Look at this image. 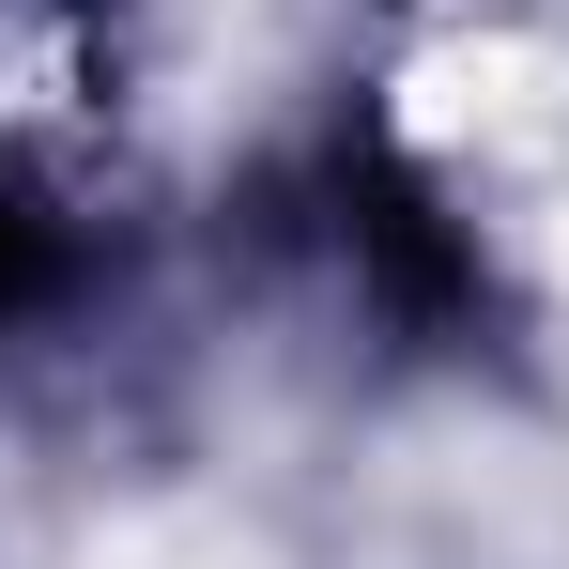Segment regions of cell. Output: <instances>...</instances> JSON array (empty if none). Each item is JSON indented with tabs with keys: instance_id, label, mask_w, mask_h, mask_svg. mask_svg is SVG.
Instances as JSON below:
<instances>
[{
	"instance_id": "7a4b0ae2",
	"label": "cell",
	"mask_w": 569,
	"mask_h": 569,
	"mask_svg": "<svg viewBox=\"0 0 569 569\" xmlns=\"http://www.w3.org/2000/svg\"><path fill=\"white\" fill-rule=\"evenodd\" d=\"M47 278H62V247H47V216H31V200L0 186V323H16V308H31Z\"/></svg>"
},
{
	"instance_id": "6da1fadb",
	"label": "cell",
	"mask_w": 569,
	"mask_h": 569,
	"mask_svg": "<svg viewBox=\"0 0 569 569\" xmlns=\"http://www.w3.org/2000/svg\"><path fill=\"white\" fill-rule=\"evenodd\" d=\"M323 231H339V262H355V292H370L385 323H462L477 308V247L447 231V200L416 186L385 139H339L323 154Z\"/></svg>"
}]
</instances>
